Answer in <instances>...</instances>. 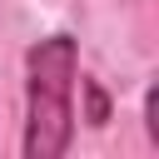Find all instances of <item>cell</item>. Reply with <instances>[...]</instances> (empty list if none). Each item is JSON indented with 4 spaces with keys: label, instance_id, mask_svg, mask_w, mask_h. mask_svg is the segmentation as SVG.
I'll list each match as a JSON object with an SVG mask.
<instances>
[{
    "label": "cell",
    "instance_id": "obj_2",
    "mask_svg": "<svg viewBox=\"0 0 159 159\" xmlns=\"http://www.w3.org/2000/svg\"><path fill=\"white\" fill-rule=\"evenodd\" d=\"M80 89H84V119H89V124H104V119H109V94H104L94 80H84Z\"/></svg>",
    "mask_w": 159,
    "mask_h": 159
},
{
    "label": "cell",
    "instance_id": "obj_1",
    "mask_svg": "<svg viewBox=\"0 0 159 159\" xmlns=\"http://www.w3.org/2000/svg\"><path fill=\"white\" fill-rule=\"evenodd\" d=\"M80 40L45 35L25 50V159H60L75 139Z\"/></svg>",
    "mask_w": 159,
    "mask_h": 159
}]
</instances>
